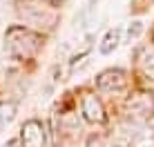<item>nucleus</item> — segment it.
Wrapping results in <instances>:
<instances>
[{"mask_svg":"<svg viewBox=\"0 0 154 147\" xmlns=\"http://www.w3.org/2000/svg\"><path fill=\"white\" fill-rule=\"evenodd\" d=\"M20 18L25 20V27L34 29V31H49L56 25V11L49 7L47 2H38V0H25L18 7Z\"/></svg>","mask_w":154,"mask_h":147,"instance_id":"2","label":"nucleus"},{"mask_svg":"<svg viewBox=\"0 0 154 147\" xmlns=\"http://www.w3.org/2000/svg\"><path fill=\"white\" fill-rule=\"evenodd\" d=\"M81 116L92 125H105L107 123V112L105 105L94 92H85L81 96Z\"/></svg>","mask_w":154,"mask_h":147,"instance_id":"4","label":"nucleus"},{"mask_svg":"<svg viewBox=\"0 0 154 147\" xmlns=\"http://www.w3.org/2000/svg\"><path fill=\"white\" fill-rule=\"evenodd\" d=\"M121 40H123V29H121V27H112V29H107V31L103 34V38H100V43H98V51H100L103 56L112 54V51L119 49Z\"/></svg>","mask_w":154,"mask_h":147,"instance_id":"8","label":"nucleus"},{"mask_svg":"<svg viewBox=\"0 0 154 147\" xmlns=\"http://www.w3.org/2000/svg\"><path fill=\"white\" fill-rule=\"evenodd\" d=\"M18 143L20 147H47L45 125L36 118L25 120V125L20 127V134H18Z\"/></svg>","mask_w":154,"mask_h":147,"instance_id":"5","label":"nucleus"},{"mask_svg":"<svg viewBox=\"0 0 154 147\" xmlns=\"http://www.w3.org/2000/svg\"><path fill=\"white\" fill-rule=\"evenodd\" d=\"M5 147H20V143H18V138H14V140H9Z\"/></svg>","mask_w":154,"mask_h":147,"instance_id":"11","label":"nucleus"},{"mask_svg":"<svg viewBox=\"0 0 154 147\" xmlns=\"http://www.w3.org/2000/svg\"><path fill=\"white\" fill-rule=\"evenodd\" d=\"M125 114L130 118V123H136V125L147 123L154 114V96L150 92H134L125 100Z\"/></svg>","mask_w":154,"mask_h":147,"instance_id":"3","label":"nucleus"},{"mask_svg":"<svg viewBox=\"0 0 154 147\" xmlns=\"http://www.w3.org/2000/svg\"><path fill=\"white\" fill-rule=\"evenodd\" d=\"M136 67L147 80H154V49L152 47H141L136 51Z\"/></svg>","mask_w":154,"mask_h":147,"instance_id":"7","label":"nucleus"},{"mask_svg":"<svg viewBox=\"0 0 154 147\" xmlns=\"http://www.w3.org/2000/svg\"><path fill=\"white\" fill-rule=\"evenodd\" d=\"M130 147H154V125H139V129L130 136Z\"/></svg>","mask_w":154,"mask_h":147,"instance_id":"9","label":"nucleus"},{"mask_svg":"<svg viewBox=\"0 0 154 147\" xmlns=\"http://www.w3.org/2000/svg\"><path fill=\"white\" fill-rule=\"evenodd\" d=\"M16 103L11 100H0V129H5V127H9V125L14 123V118H16Z\"/></svg>","mask_w":154,"mask_h":147,"instance_id":"10","label":"nucleus"},{"mask_svg":"<svg viewBox=\"0 0 154 147\" xmlns=\"http://www.w3.org/2000/svg\"><path fill=\"white\" fill-rule=\"evenodd\" d=\"M127 87V74L123 69H105L96 76V89L105 94H119Z\"/></svg>","mask_w":154,"mask_h":147,"instance_id":"6","label":"nucleus"},{"mask_svg":"<svg viewBox=\"0 0 154 147\" xmlns=\"http://www.w3.org/2000/svg\"><path fill=\"white\" fill-rule=\"evenodd\" d=\"M42 49V34L25 25H11L5 31V51L18 62L34 60Z\"/></svg>","mask_w":154,"mask_h":147,"instance_id":"1","label":"nucleus"}]
</instances>
